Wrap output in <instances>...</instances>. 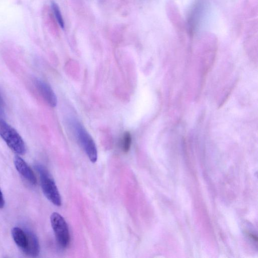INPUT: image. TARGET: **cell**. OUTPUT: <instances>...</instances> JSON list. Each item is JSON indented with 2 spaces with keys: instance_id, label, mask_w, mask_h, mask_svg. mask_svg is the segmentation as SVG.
Instances as JSON below:
<instances>
[{
  "instance_id": "cell-8",
  "label": "cell",
  "mask_w": 258,
  "mask_h": 258,
  "mask_svg": "<svg viewBox=\"0 0 258 258\" xmlns=\"http://www.w3.org/2000/svg\"><path fill=\"white\" fill-rule=\"evenodd\" d=\"M12 235L17 246L24 252L28 244V236L26 231L18 227H15L12 229Z\"/></svg>"
},
{
  "instance_id": "cell-3",
  "label": "cell",
  "mask_w": 258,
  "mask_h": 258,
  "mask_svg": "<svg viewBox=\"0 0 258 258\" xmlns=\"http://www.w3.org/2000/svg\"><path fill=\"white\" fill-rule=\"evenodd\" d=\"M0 136L8 146L18 155L26 151L25 144L17 131L6 121L0 118Z\"/></svg>"
},
{
  "instance_id": "cell-4",
  "label": "cell",
  "mask_w": 258,
  "mask_h": 258,
  "mask_svg": "<svg viewBox=\"0 0 258 258\" xmlns=\"http://www.w3.org/2000/svg\"><path fill=\"white\" fill-rule=\"evenodd\" d=\"M50 223L58 245L66 248L70 242L68 225L63 217L57 212H53L50 217Z\"/></svg>"
},
{
  "instance_id": "cell-7",
  "label": "cell",
  "mask_w": 258,
  "mask_h": 258,
  "mask_svg": "<svg viewBox=\"0 0 258 258\" xmlns=\"http://www.w3.org/2000/svg\"><path fill=\"white\" fill-rule=\"evenodd\" d=\"M26 232L28 236V244L24 252L29 256L36 257L39 254L40 251L38 239L32 232L26 231Z\"/></svg>"
},
{
  "instance_id": "cell-10",
  "label": "cell",
  "mask_w": 258,
  "mask_h": 258,
  "mask_svg": "<svg viewBox=\"0 0 258 258\" xmlns=\"http://www.w3.org/2000/svg\"><path fill=\"white\" fill-rule=\"evenodd\" d=\"M51 7L58 24L61 28H63L64 26V21L58 6L55 3L52 2Z\"/></svg>"
},
{
  "instance_id": "cell-5",
  "label": "cell",
  "mask_w": 258,
  "mask_h": 258,
  "mask_svg": "<svg viewBox=\"0 0 258 258\" xmlns=\"http://www.w3.org/2000/svg\"><path fill=\"white\" fill-rule=\"evenodd\" d=\"M15 166L18 172L30 183L35 185L37 183L36 176L27 163L19 155L14 159Z\"/></svg>"
},
{
  "instance_id": "cell-9",
  "label": "cell",
  "mask_w": 258,
  "mask_h": 258,
  "mask_svg": "<svg viewBox=\"0 0 258 258\" xmlns=\"http://www.w3.org/2000/svg\"><path fill=\"white\" fill-rule=\"evenodd\" d=\"M132 144V136L130 132H125L121 140V148L122 151L127 153L131 148Z\"/></svg>"
},
{
  "instance_id": "cell-1",
  "label": "cell",
  "mask_w": 258,
  "mask_h": 258,
  "mask_svg": "<svg viewBox=\"0 0 258 258\" xmlns=\"http://www.w3.org/2000/svg\"><path fill=\"white\" fill-rule=\"evenodd\" d=\"M69 124L89 160L93 163L96 162L97 160V150L91 136L76 118H70Z\"/></svg>"
},
{
  "instance_id": "cell-2",
  "label": "cell",
  "mask_w": 258,
  "mask_h": 258,
  "mask_svg": "<svg viewBox=\"0 0 258 258\" xmlns=\"http://www.w3.org/2000/svg\"><path fill=\"white\" fill-rule=\"evenodd\" d=\"M35 168L39 175L42 190L46 198L56 206L61 205V199L54 180L45 167L36 164Z\"/></svg>"
},
{
  "instance_id": "cell-13",
  "label": "cell",
  "mask_w": 258,
  "mask_h": 258,
  "mask_svg": "<svg viewBox=\"0 0 258 258\" xmlns=\"http://www.w3.org/2000/svg\"><path fill=\"white\" fill-rule=\"evenodd\" d=\"M1 97H0V103H1Z\"/></svg>"
},
{
  "instance_id": "cell-12",
  "label": "cell",
  "mask_w": 258,
  "mask_h": 258,
  "mask_svg": "<svg viewBox=\"0 0 258 258\" xmlns=\"http://www.w3.org/2000/svg\"><path fill=\"white\" fill-rule=\"evenodd\" d=\"M2 113V109H1V108L0 107V114H1Z\"/></svg>"
},
{
  "instance_id": "cell-6",
  "label": "cell",
  "mask_w": 258,
  "mask_h": 258,
  "mask_svg": "<svg viewBox=\"0 0 258 258\" xmlns=\"http://www.w3.org/2000/svg\"><path fill=\"white\" fill-rule=\"evenodd\" d=\"M35 84L47 103L51 107H55L57 102V97L51 87L47 83L39 79L36 80Z\"/></svg>"
},
{
  "instance_id": "cell-11",
  "label": "cell",
  "mask_w": 258,
  "mask_h": 258,
  "mask_svg": "<svg viewBox=\"0 0 258 258\" xmlns=\"http://www.w3.org/2000/svg\"><path fill=\"white\" fill-rule=\"evenodd\" d=\"M5 206V200L3 194L0 188V209H3Z\"/></svg>"
}]
</instances>
